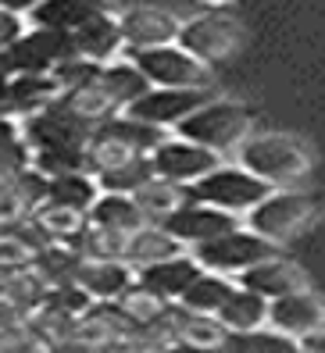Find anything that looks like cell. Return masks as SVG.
Wrapping results in <instances>:
<instances>
[{"instance_id":"6da1fadb","label":"cell","mask_w":325,"mask_h":353,"mask_svg":"<svg viewBox=\"0 0 325 353\" xmlns=\"http://www.w3.org/2000/svg\"><path fill=\"white\" fill-rule=\"evenodd\" d=\"M250 121H254V111L247 108V103L215 97L208 103H200L190 118H182L179 125H175V136L190 139V143H200V147L221 154V150L236 147V143L247 136Z\"/></svg>"},{"instance_id":"7a4b0ae2","label":"cell","mask_w":325,"mask_h":353,"mask_svg":"<svg viewBox=\"0 0 325 353\" xmlns=\"http://www.w3.org/2000/svg\"><path fill=\"white\" fill-rule=\"evenodd\" d=\"M190 190H193V200L211 203V207H218V211L250 214L261 200L275 193V185L257 179L250 168H243V164H218L215 172L197 179Z\"/></svg>"},{"instance_id":"3957f363","label":"cell","mask_w":325,"mask_h":353,"mask_svg":"<svg viewBox=\"0 0 325 353\" xmlns=\"http://www.w3.org/2000/svg\"><path fill=\"white\" fill-rule=\"evenodd\" d=\"M239 161H243V168H250L257 179L272 182L275 190L286 182H297L311 168L308 150H304L293 136H279V132H261V136L243 139Z\"/></svg>"},{"instance_id":"277c9868","label":"cell","mask_w":325,"mask_h":353,"mask_svg":"<svg viewBox=\"0 0 325 353\" xmlns=\"http://www.w3.org/2000/svg\"><path fill=\"white\" fill-rule=\"evenodd\" d=\"M179 47H186L193 57H200L204 65L215 68V65L233 61L247 47V29L226 11H204V14L190 18V22H182Z\"/></svg>"},{"instance_id":"5b68a950","label":"cell","mask_w":325,"mask_h":353,"mask_svg":"<svg viewBox=\"0 0 325 353\" xmlns=\"http://www.w3.org/2000/svg\"><path fill=\"white\" fill-rule=\"evenodd\" d=\"M193 257L200 261L204 272L239 275V272H247V268H254L261 261L279 257V243L257 236L254 228H247V225H239V228H233V232H226V236L193 246Z\"/></svg>"},{"instance_id":"8992f818","label":"cell","mask_w":325,"mask_h":353,"mask_svg":"<svg viewBox=\"0 0 325 353\" xmlns=\"http://www.w3.org/2000/svg\"><path fill=\"white\" fill-rule=\"evenodd\" d=\"M22 139L32 150H86L93 139V121L72 114L65 103H50V108L18 118Z\"/></svg>"},{"instance_id":"52a82bcc","label":"cell","mask_w":325,"mask_h":353,"mask_svg":"<svg viewBox=\"0 0 325 353\" xmlns=\"http://www.w3.org/2000/svg\"><path fill=\"white\" fill-rule=\"evenodd\" d=\"M318 214V200L308 193H290V190H275L265 196L254 211L247 214V228H254L257 236H265L272 243H286L293 239L300 228H308Z\"/></svg>"},{"instance_id":"ba28073f","label":"cell","mask_w":325,"mask_h":353,"mask_svg":"<svg viewBox=\"0 0 325 353\" xmlns=\"http://www.w3.org/2000/svg\"><path fill=\"white\" fill-rule=\"evenodd\" d=\"M126 57L147 75L150 86H211V65H204L179 43L129 50Z\"/></svg>"},{"instance_id":"9c48e42d","label":"cell","mask_w":325,"mask_h":353,"mask_svg":"<svg viewBox=\"0 0 325 353\" xmlns=\"http://www.w3.org/2000/svg\"><path fill=\"white\" fill-rule=\"evenodd\" d=\"M72 57H79L75 54V39H72V32H61V29L29 26L8 47L11 75H18V72H57Z\"/></svg>"},{"instance_id":"30bf717a","label":"cell","mask_w":325,"mask_h":353,"mask_svg":"<svg viewBox=\"0 0 325 353\" xmlns=\"http://www.w3.org/2000/svg\"><path fill=\"white\" fill-rule=\"evenodd\" d=\"M208 100H215L211 86H150L139 100L129 103L126 114L157 129H175L182 118H190Z\"/></svg>"},{"instance_id":"8fae6325","label":"cell","mask_w":325,"mask_h":353,"mask_svg":"<svg viewBox=\"0 0 325 353\" xmlns=\"http://www.w3.org/2000/svg\"><path fill=\"white\" fill-rule=\"evenodd\" d=\"M150 164L161 179H172V182H186L193 185L197 179H204L208 172H215L221 164V154L200 147V143H190L182 136H165L150 150Z\"/></svg>"},{"instance_id":"7c38bea8","label":"cell","mask_w":325,"mask_h":353,"mask_svg":"<svg viewBox=\"0 0 325 353\" xmlns=\"http://www.w3.org/2000/svg\"><path fill=\"white\" fill-rule=\"evenodd\" d=\"M165 232H172L182 246H200L208 239H218L239 228V214H229V211H218L211 203H200V200H190L186 207H179L175 214H168L161 221Z\"/></svg>"},{"instance_id":"4fadbf2b","label":"cell","mask_w":325,"mask_h":353,"mask_svg":"<svg viewBox=\"0 0 325 353\" xmlns=\"http://www.w3.org/2000/svg\"><path fill=\"white\" fill-rule=\"evenodd\" d=\"M118 22H121V39H126V54L179 43V29H182L179 18L161 8H129L118 14Z\"/></svg>"},{"instance_id":"5bb4252c","label":"cell","mask_w":325,"mask_h":353,"mask_svg":"<svg viewBox=\"0 0 325 353\" xmlns=\"http://www.w3.org/2000/svg\"><path fill=\"white\" fill-rule=\"evenodd\" d=\"M72 282L83 285L93 296V303H115L136 282V268L126 264V261H90V257H83Z\"/></svg>"},{"instance_id":"9a60e30c","label":"cell","mask_w":325,"mask_h":353,"mask_svg":"<svg viewBox=\"0 0 325 353\" xmlns=\"http://www.w3.org/2000/svg\"><path fill=\"white\" fill-rule=\"evenodd\" d=\"M200 272H204V268H200V261H197L193 254H179V257H168V261L136 268V282L147 285L150 293L165 296L168 303H175V300L193 285V279H197Z\"/></svg>"},{"instance_id":"2e32d148","label":"cell","mask_w":325,"mask_h":353,"mask_svg":"<svg viewBox=\"0 0 325 353\" xmlns=\"http://www.w3.org/2000/svg\"><path fill=\"white\" fill-rule=\"evenodd\" d=\"M236 285L250 289V293L265 296V300L272 303V300H279V296L300 293V289L308 285V282H304V275H300L297 264L282 261V257H268V261H261V264L247 268V272H239V275H236Z\"/></svg>"},{"instance_id":"e0dca14e","label":"cell","mask_w":325,"mask_h":353,"mask_svg":"<svg viewBox=\"0 0 325 353\" xmlns=\"http://www.w3.org/2000/svg\"><path fill=\"white\" fill-rule=\"evenodd\" d=\"M111 4L108 0H39L36 11L26 18L29 26H39V29H61V32H75L83 29L93 18L108 14Z\"/></svg>"},{"instance_id":"ac0fdd59","label":"cell","mask_w":325,"mask_h":353,"mask_svg":"<svg viewBox=\"0 0 325 353\" xmlns=\"http://www.w3.org/2000/svg\"><path fill=\"white\" fill-rule=\"evenodd\" d=\"M72 39H75V54L86 57V61H97V65H108V61H118L121 54H126L121 22H118L115 11L93 18V22H86L83 29H75Z\"/></svg>"},{"instance_id":"d6986e66","label":"cell","mask_w":325,"mask_h":353,"mask_svg":"<svg viewBox=\"0 0 325 353\" xmlns=\"http://www.w3.org/2000/svg\"><path fill=\"white\" fill-rule=\"evenodd\" d=\"M165 328L172 343H197V346H221L229 339V328L221 325L215 314H197V310H186L182 303H168L165 310Z\"/></svg>"},{"instance_id":"ffe728a7","label":"cell","mask_w":325,"mask_h":353,"mask_svg":"<svg viewBox=\"0 0 325 353\" xmlns=\"http://www.w3.org/2000/svg\"><path fill=\"white\" fill-rule=\"evenodd\" d=\"M268 321L286 336H304V332L325 325V303L315 300L308 289H300V293L279 296L268 303Z\"/></svg>"},{"instance_id":"44dd1931","label":"cell","mask_w":325,"mask_h":353,"mask_svg":"<svg viewBox=\"0 0 325 353\" xmlns=\"http://www.w3.org/2000/svg\"><path fill=\"white\" fill-rule=\"evenodd\" d=\"M61 82L54 72H18L11 75V108H14V118H26V114H36L50 108V103L61 100Z\"/></svg>"},{"instance_id":"7402d4cb","label":"cell","mask_w":325,"mask_h":353,"mask_svg":"<svg viewBox=\"0 0 325 353\" xmlns=\"http://www.w3.org/2000/svg\"><path fill=\"white\" fill-rule=\"evenodd\" d=\"M132 200L139 203V211L147 214L150 225H161L168 214H175L179 207H186L193 200V190L186 182H172V179L154 175L147 185H139V190L132 193Z\"/></svg>"},{"instance_id":"603a6c76","label":"cell","mask_w":325,"mask_h":353,"mask_svg":"<svg viewBox=\"0 0 325 353\" xmlns=\"http://www.w3.org/2000/svg\"><path fill=\"white\" fill-rule=\"evenodd\" d=\"M97 82H100V90H104V93L115 100V108H118V111H126L132 100H139V97L150 90L147 75L139 72L126 54H121L118 61H108V65H100Z\"/></svg>"},{"instance_id":"cb8c5ba5","label":"cell","mask_w":325,"mask_h":353,"mask_svg":"<svg viewBox=\"0 0 325 353\" xmlns=\"http://www.w3.org/2000/svg\"><path fill=\"white\" fill-rule=\"evenodd\" d=\"M86 218H90V225L111 228V232H121V236H132L136 228L150 225L147 214L139 211V203L132 196H126V193H100Z\"/></svg>"},{"instance_id":"d4e9b609","label":"cell","mask_w":325,"mask_h":353,"mask_svg":"<svg viewBox=\"0 0 325 353\" xmlns=\"http://www.w3.org/2000/svg\"><path fill=\"white\" fill-rule=\"evenodd\" d=\"M182 254V243L165 232L161 225H144L126 239V254L121 261L132 264V268H147V264H157V261H168V257H179Z\"/></svg>"},{"instance_id":"484cf974","label":"cell","mask_w":325,"mask_h":353,"mask_svg":"<svg viewBox=\"0 0 325 353\" xmlns=\"http://www.w3.org/2000/svg\"><path fill=\"white\" fill-rule=\"evenodd\" d=\"M32 225H36V232L43 236L47 243H75L79 239V232L86 228V214L83 211H72V207H61V203H39L36 211H32V218H29Z\"/></svg>"},{"instance_id":"4316f807","label":"cell","mask_w":325,"mask_h":353,"mask_svg":"<svg viewBox=\"0 0 325 353\" xmlns=\"http://www.w3.org/2000/svg\"><path fill=\"white\" fill-rule=\"evenodd\" d=\"M97 196H100V185L93 172H68V175L47 179V203H61V207L90 214Z\"/></svg>"},{"instance_id":"83f0119b","label":"cell","mask_w":325,"mask_h":353,"mask_svg":"<svg viewBox=\"0 0 325 353\" xmlns=\"http://www.w3.org/2000/svg\"><path fill=\"white\" fill-rule=\"evenodd\" d=\"M215 318L226 325L229 332H250V328H261L268 321V300L250 293V289H243V285H236L233 296L221 303V310Z\"/></svg>"},{"instance_id":"f1b7e54d","label":"cell","mask_w":325,"mask_h":353,"mask_svg":"<svg viewBox=\"0 0 325 353\" xmlns=\"http://www.w3.org/2000/svg\"><path fill=\"white\" fill-rule=\"evenodd\" d=\"M233 289H236V282H229L226 275H218V272H200V275L193 279V285H190L175 303H182L186 310H197V314H218L221 303L233 296Z\"/></svg>"},{"instance_id":"f546056e","label":"cell","mask_w":325,"mask_h":353,"mask_svg":"<svg viewBox=\"0 0 325 353\" xmlns=\"http://www.w3.org/2000/svg\"><path fill=\"white\" fill-rule=\"evenodd\" d=\"M226 353H300L297 336L286 332H265V328H250V332H229V339L221 343Z\"/></svg>"},{"instance_id":"4dcf8cb0","label":"cell","mask_w":325,"mask_h":353,"mask_svg":"<svg viewBox=\"0 0 325 353\" xmlns=\"http://www.w3.org/2000/svg\"><path fill=\"white\" fill-rule=\"evenodd\" d=\"M154 175L157 172H154L150 154H147V157H132L126 164H118V168L97 172V185H100V193H126V196H132L139 185H147Z\"/></svg>"},{"instance_id":"1f68e13d","label":"cell","mask_w":325,"mask_h":353,"mask_svg":"<svg viewBox=\"0 0 325 353\" xmlns=\"http://www.w3.org/2000/svg\"><path fill=\"white\" fill-rule=\"evenodd\" d=\"M126 239L121 232H111V228H100V225H90L79 232V239L72 243L83 257L90 261H121V254H126Z\"/></svg>"},{"instance_id":"d6a6232c","label":"cell","mask_w":325,"mask_h":353,"mask_svg":"<svg viewBox=\"0 0 325 353\" xmlns=\"http://www.w3.org/2000/svg\"><path fill=\"white\" fill-rule=\"evenodd\" d=\"M126 314L139 325V328H147V325H154L157 318H165V310H168V300L165 296H157V293H150L147 285H139V282H132L126 293H121L118 300H115Z\"/></svg>"},{"instance_id":"836d02e7","label":"cell","mask_w":325,"mask_h":353,"mask_svg":"<svg viewBox=\"0 0 325 353\" xmlns=\"http://www.w3.org/2000/svg\"><path fill=\"white\" fill-rule=\"evenodd\" d=\"M32 168L47 179L68 175V172H90L86 150H32Z\"/></svg>"},{"instance_id":"e575fe53","label":"cell","mask_w":325,"mask_h":353,"mask_svg":"<svg viewBox=\"0 0 325 353\" xmlns=\"http://www.w3.org/2000/svg\"><path fill=\"white\" fill-rule=\"evenodd\" d=\"M50 339L39 328H26V325H11L0 328V353H50Z\"/></svg>"},{"instance_id":"d590c367","label":"cell","mask_w":325,"mask_h":353,"mask_svg":"<svg viewBox=\"0 0 325 353\" xmlns=\"http://www.w3.org/2000/svg\"><path fill=\"white\" fill-rule=\"evenodd\" d=\"M297 343H300V353H325V325L297 336Z\"/></svg>"},{"instance_id":"8d00e7d4","label":"cell","mask_w":325,"mask_h":353,"mask_svg":"<svg viewBox=\"0 0 325 353\" xmlns=\"http://www.w3.org/2000/svg\"><path fill=\"white\" fill-rule=\"evenodd\" d=\"M39 0H0V11H8V14H18V18H29L36 11Z\"/></svg>"},{"instance_id":"74e56055","label":"cell","mask_w":325,"mask_h":353,"mask_svg":"<svg viewBox=\"0 0 325 353\" xmlns=\"http://www.w3.org/2000/svg\"><path fill=\"white\" fill-rule=\"evenodd\" d=\"M161 353H226V346H197V343H168Z\"/></svg>"},{"instance_id":"f35d334b","label":"cell","mask_w":325,"mask_h":353,"mask_svg":"<svg viewBox=\"0 0 325 353\" xmlns=\"http://www.w3.org/2000/svg\"><path fill=\"white\" fill-rule=\"evenodd\" d=\"M0 114L14 118V108H11V75H0Z\"/></svg>"},{"instance_id":"ab89813d","label":"cell","mask_w":325,"mask_h":353,"mask_svg":"<svg viewBox=\"0 0 325 353\" xmlns=\"http://www.w3.org/2000/svg\"><path fill=\"white\" fill-rule=\"evenodd\" d=\"M200 4H204L208 11H226V14H229V8H233V0H200Z\"/></svg>"}]
</instances>
